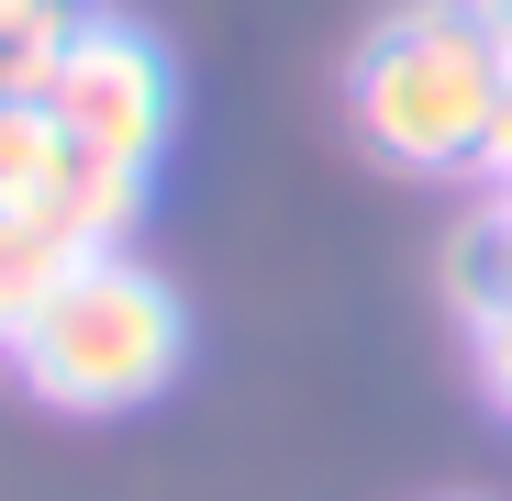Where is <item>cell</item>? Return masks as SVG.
<instances>
[{"label": "cell", "mask_w": 512, "mask_h": 501, "mask_svg": "<svg viewBox=\"0 0 512 501\" xmlns=\"http://www.w3.org/2000/svg\"><path fill=\"white\" fill-rule=\"evenodd\" d=\"M56 190H67V134L45 123V101H0V223L12 212L56 223Z\"/></svg>", "instance_id": "277c9868"}, {"label": "cell", "mask_w": 512, "mask_h": 501, "mask_svg": "<svg viewBox=\"0 0 512 501\" xmlns=\"http://www.w3.org/2000/svg\"><path fill=\"white\" fill-rule=\"evenodd\" d=\"M457 301H468V312L512 301V190H490V212L457 234Z\"/></svg>", "instance_id": "52a82bcc"}, {"label": "cell", "mask_w": 512, "mask_h": 501, "mask_svg": "<svg viewBox=\"0 0 512 501\" xmlns=\"http://www.w3.org/2000/svg\"><path fill=\"white\" fill-rule=\"evenodd\" d=\"M468 346H479V390L512 412V301H490V312H468Z\"/></svg>", "instance_id": "ba28073f"}, {"label": "cell", "mask_w": 512, "mask_h": 501, "mask_svg": "<svg viewBox=\"0 0 512 501\" xmlns=\"http://www.w3.org/2000/svg\"><path fill=\"white\" fill-rule=\"evenodd\" d=\"M78 257H90V245H67L45 212H12V223H0V346H12V334L45 312V290H56Z\"/></svg>", "instance_id": "5b68a950"}, {"label": "cell", "mask_w": 512, "mask_h": 501, "mask_svg": "<svg viewBox=\"0 0 512 501\" xmlns=\"http://www.w3.org/2000/svg\"><path fill=\"white\" fill-rule=\"evenodd\" d=\"M167 112H179V90H167V56H156L134 23L78 12L56 78H45V123L67 134V167L145 190V167H156V145H167Z\"/></svg>", "instance_id": "3957f363"}, {"label": "cell", "mask_w": 512, "mask_h": 501, "mask_svg": "<svg viewBox=\"0 0 512 501\" xmlns=\"http://www.w3.org/2000/svg\"><path fill=\"white\" fill-rule=\"evenodd\" d=\"M501 90H512V56L490 45V23L468 0H412L390 12L368 45H357V134L379 167L401 179H468L490 156V123H501Z\"/></svg>", "instance_id": "6da1fadb"}, {"label": "cell", "mask_w": 512, "mask_h": 501, "mask_svg": "<svg viewBox=\"0 0 512 501\" xmlns=\"http://www.w3.org/2000/svg\"><path fill=\"white\" fill-rule=\"evenodd\" d=\"M67 34H78V0H0V101H45Z\"/></svg>", "instance_id": "8992f818"}, {"label": "cell", "mask_w": 512, "mask_h": 501, "mask_svg": "<svg viewBox=\"0 0 512 501\" xmlns=\"http://www.w3.org/2000/svg\"><path fill=\"white\" fill-rule=\"evenodd\" d=\"M179 357H190L179 290H167L156 268H134L123 245L112 257H78L45 290V312L12 334L23 390L56 401V412H134V401H156L167 379H179Z\"/></svg>", "instance_id": "7a4b0ae2"}, {"label": "cell", "mask_w": 512, "mask_h": 501, "mask_svg": "<svg viewBox=\"0 0 512 501\" xmlns=\"http://www.w3.org/2000/svg\"><path fill=\"white\" fill-rule=\"evenodd\" d=\"M479 179L512 190V90H501V123H490V156H479Z\"/></svg>", "instance_id": "9c48e42d"}, {"label": "cell", "mask_w": 512, "mask_h": 501, "mask_svg": "<svg viewBox=\"0 0 512 501\" xmlns=\"http://www.w3.org/2000/svg\"><path fill=\"white\" fill-rule=\"evenodd\" d=\"M468 12H479V23H490V45L512 56V0H468Z\"/></svg>", "instance_id": "30bf717a"}]
</instances>
